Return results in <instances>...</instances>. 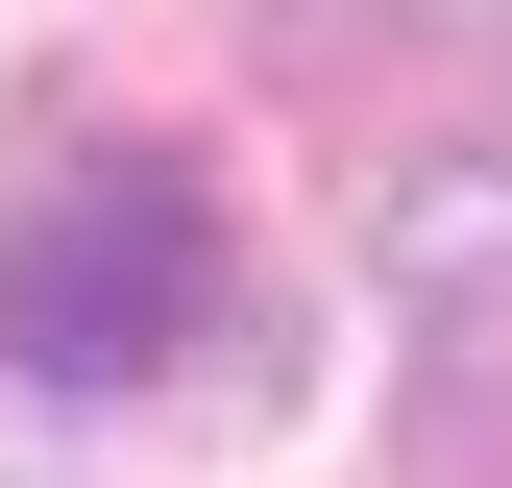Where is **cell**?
<instances>
[{
  "mask_svg": "<svg viewBox=\"0 0 512 488\" xmlns=\"http://www.w3.org/2000/svg\"><path fill=\"white\" fill-rule=\"evenodd\" d=\"M220 318V196L171 147H74L0 244V366L25 391H147V366H196Z\"/></svg>",
  "mask_w": 512,
  "mask_h": 488,
  "instance_id": "cell-1",
  "label": "cell"
}]
</instances>
